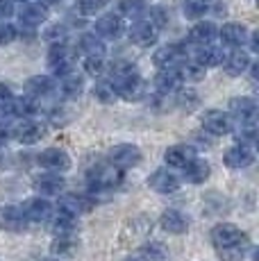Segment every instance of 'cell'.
<instances>
[{
    "instance_id": "obj_1",
    "label": "cell",
    "mask_w": 259,
    "mask_h": 261,
    "mask_svg": "<svg viewBox=\"0 0 259 261\" xmlns=\"http://www.w3.org/2000/svg\"><path fill=\"white\" fill-rule=\"evenodd\" d=\"M112 84L116 89V95L127 102L141 100L146 95V82L143 77L134 71L132 64L127 62H118L112 66Z\"/></svg>"
},
{
    "instance_id": "obj_2",
    "label": "cell",
    "mask_w": 259,
    "mask_h": 261,
    "mask_svg": "<svg viewBox=\"0 0 259 261\" xmlns=\"http://www.w3.org/2000/svg\"><path fill=\"white\" fill-rule=\"evenodd\" d=\"M209 241L221 252V250H230V248H243L246 234L234 223H216L212 227V232H209Z\"/></svg>"
},
{
    "instance_id": "obj_3",
    "label": "cell",
    "mask_w": 259,
    "mask_h": 261,
    "mask_svg": "<svg viewBox=\"0 0 259 261\" xmlns=\"http://www.w3.org/2000/svg\"><path fill=\"white\" fill-rule=\"evenodd\" d=\"M127 37L134 46L150 48V46H155L157 39H159V28L150 21V18H143V16L134 18V23L130 25V30H127Z\"/></svg>"
},
{
    "instance_id": "obj_4",
    "label": "cell",
    "mask_w": 259,
    "mask_h": 261,
    "mask_svg": "<svg viewBox=\"0 0 259 261\" xmlns=\"http://www.w3.org/2000/svg\"><path fill=\"white\" fill-rule=\"evenodd\" d=\"M109 164L118 170H130L134 166H139L143 159V152L132 143H121V145H114L109 150Z\"/></svg>"
},
{
    "instance_id": "obj_5",
    "label": "cell",
    "mask_w": 259,
    "mask_h": 261,
    "mask_svg": "<svg viewBox=\"0 0 259 261\" xmlns=\"http://www.w3.org/2000/svg\"><path fill=\"white\" fill-rule=\"evenodd\" d=\"M202 129L209 132L212 137H225L234 129V118L223 109H207L202 114Z\"/></svg>"
},
{
    "instance_id": "obj_6",
    "label": "cell",
    "mask_w": 259,
    "mask_h": 261,
    "mask_svg": "<svg viewBox=\"0 0 259 261\" xmlns=\"http://www.w3.org/2000/svg\"><path fill=\"white\" fill-rule=\"evenodd\" d=\"M48 16H50V9H48V5L41 3V0L23 3L21 9H18V23L28 30L41 28V25L48 21Z\"/></svg>"
},
{
    "instance_id": "obj_7",
    "label": "cell",
    "mask_w": 259,
    "mask_h": 261,
    "mask_svg": "<svg viewBox=\"0 0 259 261\" xmlns=\"http://www.w3.org/2000/svg\"><path fill=\"white\" fill-rule=\"evenodd\" d=\"M48 66L55 75H64L68 71H73L75 66V50L68 48L66 41L64 43H53L50 53H48Z\"/></svg>"
},
{
    "instance_id": "obj_8",
    "label": "cell",
    "mask_w": 259,
    "mask_h": 261,
    "mask_svg": "<svg viewBox=\"0 0 259 261\" xmlns=\"http://www.w3.org/2000/svg\"><path fill=\"white\" fill-rule=\"evenodd\" d=\"M223 164L232 170H243V168H248V166L255 164V150H252L250 143L237 141L234 145H230V148L225 150V154H223Z\"/></svg>"
},
{
    "instance_id": "obj_9",
    "label": "cell",
    "mask_w": 259,
    "mask_h": 261,
    "mask_svg": "<svg viewBox=\"0 0 259 261\" xmlns=\"http://www.w3.org/2000/svg\"><path fill=\"white\" fill-rule=\"evenodd\" d=\"M57 209L62 214H68L73 218L77 216H84L93 209V200L84 193H59V200H57Z\"/></svg>"
},
{
    "instance_id": "obj_10",
    "label": "cell",
    "mask_w": 259,
    "mask_h": 261,
    "mask_svg": "<svg viewBox=\"0 0 259 261\" xmlns=\"http://www.w3.org/2000/svg\"><path fill=\"white\" fill-rule=\"evenodd\" d=\"M252 64V57L248 50L243 48H230L223 53V59H221V66L223 71H225L227 75H232V77H239V75H243L250 68Z\"/></svg>"
},
{
    "instance_id": "obj_11",
    "label": "cell",
    "mask_w": 259,
    "mask_h": 261,
    "mask_svg": "<svg viewBox=\"0 0 259 261\" xmlns=\"http://www.w3.org/2000/svg\"><path fill=\"white\" fill-rule=\"evenodd\" d=\"M23 216H25L28 223H46L53 216V202L46 198V195H34L23 202L21 207Z\"/></svg>"
},
{
    "instance_id": "obj_12",
    "label": "cell",
    "mask_w": 259,
    "mask_h": 261,
    "mask_svg": "<svg viewBox=\"0 0 259 261\" xmlns=\"http://www.w3.org/2000/svg\"><path fill=\"white\" fill-rule=\"evenodd\" d=\"M148 187L155 191V193H159V195H171V193H177V191H180L182 179L177 177L173 170L157 168L155 173L148 177Z\"/></svg>"
},
{
    "instance_id": "obj_13",
    "label": "cell",
    "mask_w": 259,
    "mask_h": 261,
    "mask_svg": "<svg viewBox=\"0 0 259 261\" xmlns=\"http://www.w3.org/2000/svg\"><path fill=\"white\" fill-rule=\"evenodd\" d=\"M187 59V48L180 43H166V46L157 48L152 55V62L157 68H177Z\"/></svg>"
},
{
    "instance_id": "obj_14",
    "label": "cell",
    "mask_w": 259,
    "mask_h": 261,
    "mask_svg": "<svg viewBox=\"0 0 259 261\" xmlns=\"http://www.w3.org/2000/svg\"><path fill=\"white\" fill-rule=\"evenodd\" d=\"M248 34H250V30L237 21H227L218 28V39L227 48H243L248 43Z\"/></svg>"
},
{
    "instance_id": "obj_15",
    "label": "cell",
    "mask_w": 259,
    "mask_h": 261,
    "mask_svg": "<svg viewBox=\"0 0 259 261\" xmlns=\"http://www.w3.org/2000/svg\"><path fill=\"white\" fill-rule=\"evenodd\" d=\"M39 166L46 168V170H53V173H66L71 168V157L64 148H46L39 152L37 157Z\"/></svg>"
},
{
    "instance_id": "obj_16",
    "label": "cell",
    "mask_w": 259,
    "mask_h": 261,
    "mask_svg": "<svg viewBox=\"0 0 259 261\" xmlns=\"http://www.w3.org/2000/svg\"><path fill=\"white\" fill-rule=\"evenodd\" d=\"M32 187L39 195H59L64 189H66V179L62 177V173H53V170H46V173H39L34 175L32 179Z\"/></svg>"
},
{
    "instance_id": "obj_17",
    "label": "cell",
    "mask_w": 259,
    "mask_h": 261,
    "mask_svg": "<svg viewBox=\"0 0 259 261\" xmlns=\"http://www.w3.org/2000/svg\"><path fill=\"white\" fill-rule=\"evenodd\" d=\"M93 32L98 34V37L102 39H118L123 37V32H125V18L118 16V14H102L100 18L96 21V25H93Z\"/></svg>"
},
{
    "instance_id": "obj_18",
    "label": "cell",
    "mask_w": 259,
    "mask_h": 261,
    "mask_svg": "<svg viewBox=\"0 0 259 261\" xmlns=\"http://www.w3.org/2000/svg\"><path fill=\"white\" fill-rule=\"evenodd\" d=\"M216 39H218V25L214 21H205V18L193 21V28L189 30V43L200 48V46H212Z\"/></svg>"
},
{
    "instance_id": "obj_19",
    "label": "cell",
    "mask_w": 259,
    "mask_h": 261,
    "mask_svg": "<svg viewBox=\"0 0 259 261\" xmlns=\"http://www.w3.org/2000/svg\"><path fill=\"white\" fill-rule=\"evenodd\" d=\"M43 134H46V125L39 123V120H32V118H23L21 123L12 129V137L16 139V141L25 143V145L41 141Z\"/></svg>"
},
{
    "instance_id": "obj_20",
    "label": "cell",
    "mask_w": 259,
    "mask_h": 261,
    "mask_svg": "<svg viewBox=\"0 0 259 261\" xmlns=\"http://www.w3.org/2000/svg\"><path fill=\"white\" fill-rule=\"evenodd\" d=\"M193 157H198V152L191 143H175L164 152V162L168 168H184Z\"/></svg>"
},
{
    "instance_id": "obj_21",
    "label": "cell",
    "mask_w": 259,
    "mask_h": 261,
    "mask_svg": "<svg viewBox=\"0 0 259 261\" xmlns=\"http://www.w3.org/2000/svg\"><path fill=\"white\" fill-rule=\"evenodd\" d=\"M28 225L21 207L16 204H3L0 207V229L3 232H23Z\"/></svg>"
},
{
    "instance_id": "obj_22",
    "label": "cell",
    "mask_w": 259,
    "mask_h": 261,
    "mask_svg": "<svg viewBox=\"0 0 259 261\" xmlns=\"http://www.w3.org/2000/svg\"><path fill=\"white\" fill-rule=\"evenodd\" d=\"M230 116L239 123H248V120L257 118V102L250 98V95H237V98L230 100Z\"/></svg>"
},
{
    "instance_id": "obj_23",
    "label": "cell",
    "mask_w": 259,
    "mask_h": 261,
    "mask_svg": "<svg viewBox=\"0 0 259 261\" xmlns=\"http://www.w3.org/2000/svg\"><path fill=\"white\" fill-rule=\"evenodd\" d=\"M152 84H155L159 95H173L184 82H182L180 73H177V68H159Z\"/></svg>"
},
{
    "instance_id": "obj_24",
    "label": "cell",
    "mask_w": 259,
    "mask_h": 261,
    "mask_svg": "<svg viewBox=\"0 0 259 261\" xmlns=\"http://www.w3.org/2000/svg\"><path fill=\"white\" fill-rule=\"evenodd\" d=\"M121 173L123 170L114 168L112 164H107V166H98L91 173L89 182H91L93 189H112V187H116V184L121 182Z\"/></svg>"
},
{
    "instance_id": "obj_25",
    "label": "cell",
    "mask_w": 259,
    "mask_h": 261,
    "mask_svg": "<svg viewBox=\"0 0 259 261\" xmlns=\"http://www.w3.org/2000/svg\"><path fill=\"white\" fill-rule=\"evenodd\" d=\"M182 170H184L182 173L184 179H187L189 184H205L209 179V175H212V166H209V162H205V159H200V157H193Z\"/></svg>"
},
{
    "instance_id": "obj_26",
    "label": "cell",
    "mask_w": 259,
    "mask_h": 261,
    "mask_svg": "<svg viewBox=\"0 0 259 261\" xmlns=\"http://www.w3.org/2000/svg\"><path fill=\"white\" fill-rule=\"evenodd\" d=\"M159 225L168 234H184L189 229V218L177 209H166L162 214V218H159Z\"/></svg>"
},
{
    "instance_id": "obj_27",
    "label": "cell",
    "mask_w": 259,
    "mask_h": 261,
    "mask_svg": "<svg viewBox=\"0 0 259 261\" xmlns=\"http://www.w3.org/2000/svg\"><path fill=\"white\" fill-rule=\"evenodd\" d=\"M55 87H57V84H55V80L50 75H32L25 82V95L39 100V98H43V95L53 93Z\"/></svg>"
},
{
    "instance_id": "obj_28",
    "label": "cell",
    "mask_w": 259,
    "mask_h": 261,
    "mask_svg": "<svg viewBox=\"0 0 259 261\" xmlns=\"http://www.w3.org/2000/svg\"><path fill=\"white\" fill-rule=\"evenodd\" d=\"M57 89L66 95V98H75V95H80V93H82V89H84V77L75 71V68H73V71L59 75Z\"/></svg>"
},
{
    "instance_id": "obj_29",
    "label": "cell",
    "mask_w": 259,
    "mask_h": 261,
    "mask_svg": "<svg viewBox=\"0 0 259 261\" xmlns=\"http://www.w3.org/2000/svg\"><path fill=\"white\" fill-rule=\"evenodd\" d=\"M7 112L16 118H32L34 112H37V100L30 98V95H18V98L14 95Z\"/></svg>"
},
{
    "instance_id": "obj_30",
    "label": "cell",
    "mask_w": 259,
    "mask_h": 261,
    "mask_svg": "<svg viewBox=\"0 0 259 261\" xmlns=\"http://www.w3.org/2000/svg\"><path fill=\"white\" fill-rule=\"evenodd\" d=\"M75 220H77V218H73V216L59 212V214L50 220V232L55 234V237H71V234H75V229H77V223H75Z\"/></svg>"
},
{
    "instance_id": "obj_31",
    "label": "cell",
    "mask_w": 259,
    "mask_h": 261,
    "mask_svg": "<svg viewBox=\"0 0 259 261\" xmlns=\"http://www.w3.org/2000/svg\"><path fill=\"white\" fill-rule=\"evenodd\" d=\"M223 53H225V50H223V48H216V46L212 43V46H200V48H198V53L193 55V59H196V62H200L205 68L221 66Z\"/></svg>"
},
{
    "instance_id": "obj_32",
    "label": "cell",
    "mask_w": 259,
    "mask_h": 261,
    "mask_svg": "<svg viewBox=\"0 0 259 261\" xmlns=\"http://www.w3.org/2000/svg\"><path fill=\"white\" fill-rule=\"evenodd\" d=\"M77 50L84 55V57H87V55H105V41L96 32L82 34V37H80V43H77Z\"/></svg>"
},
{
    "instance_id": "obj_33",
    "label": "cell",
    "mask_w": 259,
    "mask_h": 261,
    "mask_svg": "<svg viewBox=\"0 0 259 261\" xmlns=\"http://www.w3.org/2000/svg\"><path fill=\"white\" fill-rule=\"evenodd\" d=\"M146 9H148L146 0H121L118 3V16L134 21V18H141L146 14Z\"/></svg>"
},
{
    "instance_id": "obj_34",
    "label": "cell",
    "mask_w": 259,
    "mask_h": 261,
    "mask_svg": "<svg viewBox=\"0 0 259 261\" xmlns=\"http://www.w3.org/2000/svg\"><path fill=\"white\" fill-rule=\"evenodd\" d=\"M77 239L75 234L71 237H55V243H53V252L55 257H73L77 252Z\"/></svg>"
},
{
    "instance_id": "obj_35",
    "label": "cell",
    "mask_w": 259,
    "mask_h": 261,
    "mask_svg": "<svg viewBox=\"0 0 259 261\" xmlns=\"http://www.w3.org/2000/svg\"><path fill=\"white\" fill-rule=\"evenodd\" d=\"M93 98H96L98 102H102V105H112L114 100L118 98L112 80H98L96 87H93Z\"/></svg>"
},
{
    "instance_id": "obj_36",
    "label": "cell",
    "mask_w": 259,
    "mask_h": 261,
    "mask_svg": "<svg viewBox=\"0 0 259 261\" xmlns=\"http://www.w3.org/2000/svg\"><path fill=\"white\" fill-rule=\"evenodd\" d=\"M82 66H84V73L91 75V77H100L107 68V62H105V55H87L82 59Z\"/></svg>"
},
{
    "instance_id": "obj_37",
    "label": "cell",
    "mask_w": 259,
    "mask_h": 261,
    "mask_svg": "<svg viewBox=\"0 0 259 261\" xmlns=\"http://www.w3.org/2000/svg\"><path fill=\"white\" fill-rule=\"evenodd\" d=\"M207 9H209V5L200 3V0H184V5H182V14L189 21H200V18H205Z\"/></svg>"
},
{
    "instance_id": "obj_38",
    "label": "cell",
    "mask_w": 259,
    "mask_h": 261,
    "mask_svg": "<svg viewBox=\"0 0 259 261\" xmlns=\"http://www.w3.org/2000/svg\"><path fill=\"white\" fill-rule=\"evenodd\" d=\"M66 37H68V28L64 23H53V25H48L46 30H43V39H46L48 43H64L66 41Z\"/></svg>"
},
{
    "instance_id": "obj_39",
    "label": "cell",
    "mask_w": 259,
    "mask_h": 261,
    "mask_svg": "<svg viewBox=\"0 0 259 261\" xmlns=\"http://www.w3.org/2000/svg\"><path fill=\"white\" fill-rule=\"evenodd\" d=\"M109 5V0H77V12L82 16H96Z\"/></svg>"
},
{
    "instance_id": "obj_40",
    "label": "cell",
    "mask_w": 259,
    "mask_h": 261,
    "mask_svg": "<svg viewBox=\"0 0 259 261\" xmlns=\"http://www.w3.org/2000/svg\"><path fill=\"white\" fill-rule=\"evenodd\" d=\"M143 261H164L166 259V250L162 243H148L143 245Z\"/></svg>"
},
{
    "instance_id": "obj_41",
    "label": "cell",
    "mask_w": 259,
    "mask_h": 261,
    "mask_svg": "<svg viewBox=\"0 0 259 261\" xmlns=\"http://www.w3.org/2000/svg\"><path fill=\"white\" fill-rule=\"evenodd\" d=\"M18 39V28L14 23L3 21L0 23V46H7V43H14Z\"/></svg>"
},
{
    "instance_id": "obj_42",
    "label": "cell",
    "mask_w": 259,
    "mask_h": 261,
    "mask_svg": "<svg viewBox=\"0 0 259 261\" xmlns=\"http://www.w3.org/2000/svg\"><path fill=\"white\" fill-rule=\"evenodd\" d=\"M146 14H148L146 18H150V21L155 23L159 30H162L164 25L168 23V18H171V16H168V12H166V9H164V7H159V5H157V7H150V9H146Z\"/></svg>"
},
{
    "instance_id": "obj_43",
    "label": "cell",
    "mask_w": 259,
    "mask_h": 261,
    "mask_svg": "<svg viewBox=\"0 0 259 261\" xmlns=\"http://www.w3.org/2000/svg\"><path fill=\"white\" fill-rule=\"evenodd\" d=\"M175 93H177V105H180V107H184V109H191L193 105L198 102V95H196V91H193V89H187V91H184V89L180 87Z\"/></svg>"
},
{
    "instance_id": "obj_44",
    "label": "cell",
    "mask_w": 259,
    "mask_h": 261,
    "mask_svg": "<svg viewBox=\"0 0 259 261\" xmlns=\"http://www.w3.org/2000/svg\"><path fill=\"white\" fill-rule=\"evenodd\" d=\"M12 98H14V93H12V89H9V84L0 82V112H7Z\"/></svg>"
},
{
    "instance_id": "obj_45",
    "label": "cell",
    "mask_w": 259,
    "mask_h": 261,
    "mask_svg": "<svg viewBox=\"0 0 259 261\" xmlns=\"http://www.w3.org/2000/svg\"><path fill=\"white\" fill-rule=\"evenodd\" d=\"M14 14V0H0V21L9 18Z\"/></svg>"
},
{
    "instance_id": "obj_46",
    "label": "cell",
    "mask_w": 259,
    "mask_h": 261,
    "mask_svg": "<svg viewBox=\"0 0 259 261\" xmlns=\"http://www.w3.org/2000/svg\"><path fill=\"white\" fill-rule=\"evenodd\" d=\"M9 137H12V132H9V129H5V127H0V143H7Z\"/></svg>"
},
{
    "instance_id": "obj_47",
    "label": "cell",
    "mask_w": 259,
    "mask_h": 261,
    "mask_svg": "<svg viewBox=\"0 0 259 261\" xmlns=\"http://www.w3.org/2000/svg\"><path fill=\"white\" fill-rule=\"evenodd\" d=\"M43 3H46L48 7H50V5H57V3H62V0H43Z\"/></svg>"
},
{
    "instance_id": "obj_48",
    "label": "cell",
    "mask_w": 259,
    "mask_h": 261,
    "mask_svg": "<svg viewBox=\"0 0 259 261\" xmlns=\"http://www.w3.org/2000/svg\"><path fill=\"white\" fill-rule=\"evenodd\" d=\"M125 261H143L141 257H130V259H125Z\"/></svg>"
},
{
    "instance_id": "obj_49",
    "label": "cell",
    "mask_w": 259,
    "mask_h": 261,
    "mask_svg": "<svg viewBox=\"0 0 259 261\" xmlns=\"http://www.w3.org/2000/svg\"><path fill=\"white\" fill-rule=\"evenodd\" d=\"M41 261H59V257H48V259H41Z\"/></svg>"
},
{
    "instance_id": "obj_50",
    "label": "cell",
    "mask_w": 259,
    "mask_h": 261,
    "mask_svg": "<svg viewBox=\"0 0 259 261\" xmlns=\"http://www.w3.org/2000/svg\"><path fill=\"white\" fill-rule=\"evenodd\" d=\"M14 3H18V5H23V3H32V0H14Z\"/></svg>"
},
{
    "instance_id": "obj_51",
    "label": "cell",
    "mask_w": 259,
    "mask_h": 261,
    "mask_svg": "<svg viewBox=\"0 0 259 261\" xmlns=\"http://www.w3.org/2000/svg\"><path fill=\"white\" fill-rule=\"evenodd\" d=\"M200 3H207L209 5V3H214V0H200Z\"/></svg>"
},
{
    "instance_id": "obj_52",
    "label": "cell",
    "mask_w": 259,
    "mask_h": 261,
    "mask_svg": "<svg viewBox=\"0 0 259 261\" xmlns=\"http://www.w3.org/2000/svg\"><path fill=\"white\" fill-rule=\"evenodd\" d=\"M0 166H3V157H0Z\"/></svg>"
}]
</instances>
